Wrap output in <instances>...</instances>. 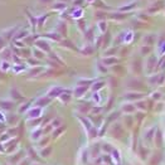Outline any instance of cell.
<instances>
[{"instance_id": "obj_1", "label": "cell", "mask_w": 165, "mask_h": 165, "mask_svg": "<svg viewBox=\"0 0 165 165\" xmlns=\"http://www.w3.org/2000/svg\"><path fill=\"white\" fill-rule=\"evenodd\" d=\"M0 105H1V107H3V108H6V110L11 108V106H13V103H11V102H0Z\"/></svg>"}, {"instance_id": "obj_2", "label": "cell", "mask_w": 165, "mask_h": 165, "mask_svg": "<svg viewBox=\"0 0 165 165\" xmlns=\"http://www.w3.org/2000/svg\"><path fill=\"white\" fill-rule=\"evenodd\" d=\"M37 45H39L40 48H44L45 50H48V49H49V48H48V44L45 43V42H38V43H37Z\"/></svg>"}, {"instance_id": "obj_3", "label": "cell", "mask_w": 165, "mask_h": 165, "mask_svg": "<svg viewBox=\"0 0 165 165\" xmlns=\"http://www.w3.org/2000/svg\"><path fill=\"white\" fill-rule=\"evenodd\" d=\"M57 6H54V9H58V10H61V9H64L66 8V4H63V3H58L56 4Z\"/></svg>"}, {"instance_id": "obj_4", "label": "cell", "mask_w": 165, "mask_h": 165, "mask_svg": "<svg viewBox=\"0 0 165 165\" xmlns=\"http://www.w3.org/2000/svg\"><path fill=\"white\" fill-rule=\"evenodd\" d=\"M49 153H50V147H49V149H47V150H45V151L43 150V153H42V155H43V156H45V155H48Z\"/></svg>"}, {"instance_id": "obj_5", "label": "cell", "mask_w": 165, "mask_h": 165, "mask_svg": "<svg viewBox=\"0 0 165 165\" xmlns=\"http://www.w3.org/2000/svg\"><path fill=\"white\" fill-rule=\"evenodd\" d=\"M40 1H42V3H49L50 0H40Z\"/></svg>"}]
</instances>
